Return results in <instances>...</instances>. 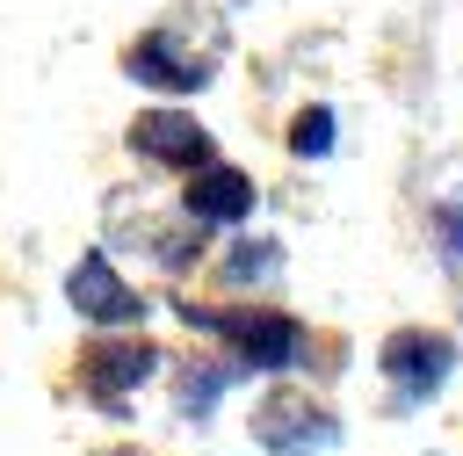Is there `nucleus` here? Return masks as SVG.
<instances>
[{
  "mask_svg": "<svg viewBox=\"0 0 463 456\" xmlns=\"http://www.w3.org/2000/svg\"><path fill=\"white\" fill-rule=\"evenodd\" d=\"M181 311L195 326L224 333L246 369H311V333L297 318H282V311H203V304H181Z\"/></svg>",
  "mask_w": 463,
  "mask_h": 456,
  "instance_id": "1",
  "label": "nucleus"
},
{
  "mask_svg": "<svg viewBox=\"0 0 463 456\" xmlns=\"http://www.w3.org/2000/svg\"><path fill=\"white\" fill-rule=\"evenodd\" d=\"M217 58H224V36H210V43H195V51H188L181 14H174V22L145 29V36L123 51V72H130V80H145V87H166V94H195V87H210Z\"/></svg>",
  "mask_w": 463,
  "mask_h": 456,
  "instance_id": "2",
  "label": "nucleus"
},
{
  "mask_svg": "<svg viewBox=\"0 0 463 456\" xmlns=\"http://www.w3.org/2000/svg\"><path fill=\"white\" fill-rule=\"evenodd\" d=\"M253 442H260L268 456H326V449L340 442V420H333L326 405L297 398V391H275V398H260V413H253Z\"/></svg>",
  "mask_w": 463,
  "mask_h": 456,
  "instance_id": "3",
  "label": "nucleus"
},
{
  "mask_svg": "<svg viewBox=\"0 0 463 456\" xmlns=\"http://www.w3.org/2000/svg\"><path fill=\"white\" fill-rule=\"evenodd\" d=\"M449 369H456V340H441V333H391L383 340V376H391L398 405L434 398L449 384Z\"/></svg>",
  "mask_w": 463,
  "mask_h": 456,
  "instance_id": "4",
  "label": "nucleus"
},
{
  "mask_svg": "<svg viewBox=\"0 0 463 456\" xmlns=\"http://www.w3.org/2000/svg\"><path fill=\"white\" fill-rule=\"evenodd\" d=\"M65 304L87 311L94 326H137V318H145V297L116 275L109 253H80V261H72V275H65Z\"/></svg>",
  "mask_w": 463,
  "mask_h": 456,
  "instance_id": "5",
  "label": "nucleus"
},
{
  "mask_svg": "<svg viewBox=\"0 0 463 456\" xmlns=\"http://www.w3.org/2000/svg\"><path fill=\"white\" fill-rule=\"evenodd\" d=\"M159 347H145V340H101V347H87V362H80V376H87V398L101 405V413H123L130 405V391L145 384V376H159Z\"/></svg>",
  "mask_w": 463,
  "mask_h": 456,
  "instance_id": "6",
  "label": "nucleus"
},
{
  "mask_svg": "<svg viewBox=\"0 0 463 456\" xmlns=\"http://www.w3.org/2000/svg\"><path fill=\"white\" fill-rule=\"evenodd\" d=\"M130 145L145 152V159H159V166H210V130L195 123V116H181V109H145L137 123H130Z\"/></svg>",
  "mask_w": 463,
  "mask_h": 456,
  "instance_id": "7",
  "label": "nucleus"
},
{
  "mask_svg": "<svg viewBox=\"0 0 463 456\" xmlns=\"http://www.w3.org/2000/svg\"><path fill=\"white\" fill-rule=\"evenodd\" d=\"M195 224H239L253 210V181L239 166H195V188L181 195Z\"/></svg>",
  "mask_w": 463,
  "mask_h": 456,
  "instance_id": "8",
  "label": "nucleus"
},
{
  "mask_svg": "<svg viewBox=\"0 0 463 456\" xmlns=\"http://www.w3.org/2000/svg\"><path fill=\"white\" fill-rule=\"evenodd\" d=\"M174 376H181V413H188V420H210L217 391H232V384L246 376V362H210V369H181V362H174Z\"/></svg>",
  "mask_w": 463,
  "mask_h": 456,
  "instance_id": "9",
  "label": "nucleus"
},
{
  "mask_svg": "<svg viewBox=\"0 0 463 456\" xmlns=\"http://www.w3.org/2000/svg\"><path fill=\"white\" fill-rule=\"evenodd\" d=\"M289 145H297L304 159L333 152V109H304V116H297V130H289Z\"/></svg>",
  "mask_w": 463,
  "mask_h": 456,
  "instance_id": "10",
  "label": "nucleus"
},
{
  "mask_svg": "<svg viewBox=\"0 0 463 456\" xmlns=\"http://www.w3.org/2000/svg\"><path fill=\"white\" fill-rule=\"evenodd\" d=\"M246 246H253V253H224V275H232V282H260V275H275L282 253H275L268 239H246Z\"/></svg>",
  "mask_w": 463,
  "mask_h": 456,
  "instance_id": "11",
  "label": "nucleus"
},
{
  "mask_svg": "<svg viewBox=\"0 0 463 456\" xmlns=\"http://www.w3.org/2000/svg\"><path fill=\"white\" fill-rule=\"evenodd\" d=\"M116 456H137V449H116Z\"/></svg>",
  "mask_w": 463,
  "mask_h": 456,
  "instance_id": "12",
  "label": "nucleus"
}]
</instances>
